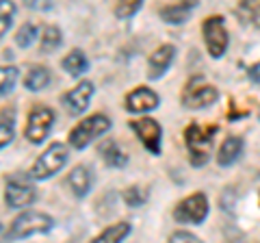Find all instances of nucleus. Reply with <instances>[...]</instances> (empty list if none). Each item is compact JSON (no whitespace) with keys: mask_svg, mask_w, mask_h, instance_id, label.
<instances>
[{"mask_svg":"<svg viewBox=\"0 0 260 243\" xmlns=\"http://www.w3.org/2000/svg\"><path fill=\"white\" fill-rule=\"evenodd\" d=\"M0 76H3V85H0V94H3V98H7L13 87H15V80H18V68H11V66H5L3 72H0Z\"/></svg>","mask_w":260,"mask_h":243,"instance_id":"nucleus-26","label":"nucleus"},{"mask_svg":"<svg viewBox=\"0 0 260 243\" xmlns=\"http://www.w3.org/2000/svg\"><path fill=\"white\" fill-rule=\"evenodd\" d=\"M198 5H200V0H182V3H178V5L160 9V18L167 24H182L191 18V13Z\"/></svg>","mask_w":260,"mask_h":243,"instance_id":"nucleus-16","label":"nucleus"},{"mask_svg":"<svg viewBox=\"0 0 260 243\" xmlns=\"http://www.w3.org/2000/svg\"><path fill=\"white\" fill-rule=\"evenodd\" d=\"M258 119H260V113H258Z\"/></svg>","mask_w":260,"mask_h":243,"instance_id":"nucleus-32","label":"nucleus"},{"mask_svg":"<svg viewBox=\"0 0 260 243\" xmlns=\"http://www.w3.org/2000/svg\"><path fill=\"white\" fill-rule=\"evenodd\" d=\"M54 126V111L48 107H35L28 113V122L24 128V135L30 143H44V139L50 135Z\"/></svg>","mask_w":260,"mask_h":243,"instance_id":"nucleus-9","label":"nucleus"},{"mask_svg":"<svg viewBox=\"0 0 260 243\" xmlns=\"http://www.w3.org/2000/svg\"><path fill=\"white\" fill-rule=\"evenodd\" d=\"M22 3L30 11H52V0H22Z\"/></svg>","mask_w":260,"mask_h":243,"instance_id":"nucleus-29","label":"nucleus"},{"mask_svg":"<svg viewBox=\"0 0 260 243\" xmlns=\"http://www.w3.org/2000/svg\"><path fill=\"white\" fill-rule=\"evenodd\" d=\"M202 35H204V44L206 50L213 59H221L228 50V44H230V35H228L225 28V20L221 15H210L202 24Z\"/></svg>","mask_w":260,"mask_h":243,"instance_id":"nucleus-7","label":"nucleus"},{"mask_svg":"<svg viewBox=\"0 0 260 243\" xmlns=\"http://www.w3.org/2000/svg\"><path fill=\"white\" fill-rule=\"evenodd\" d=\"M100 157L109 167H124L128 163V155L119 148V143L113 139H107L100 145Z\"/></svg>","mask_w":260,"mask_h":243,"instance_id":"nucleus-17","label":"nucleus"},{"mask_svg":"<svg viewBox=\"0 0 260 243\" xmlns=\"http://www.w3.org/2000/svg\"><path fill=\"white\" fill-rule=\"evenodd\" d=\"M0 9H3V24H0V35H7L15 18V5L11 0H0Z\"/></svg>","mask_w":260,"mask_h":243,"instance_id":"nucleus-27","label":"nucleus"},{"mask_svg":"<svg viewBox=\"0 0 260 243\" xmlns=\"http://www.w3.org/2000/svg\"><path fill=\"white\" fill-rule=\"evenodd\" d=\"M219 98V92L215 85H210L208 80L200 78V76H193L186 80V85L180 94V100L186 109L191 111H198V109H206L210 104H215Z\"/></svg>","mask_w":260,"mask_h":243,"instance_id":"nucleus-6","label":"nucleus"},{"mask_svg":"<svg viewBox=\"0 0 260 243\" xmlns=\"http://www.w3.org/2000/svg\"><path fill=\"white\" fill-rule=\"evenodd\" d=\"M39 35H42V31H39L35 24L28 22V24H24V26H20V31L15 33V44L20 48H30Z\"/></svg>","mask_w":260,"mask_h":243,"instance_id":"nucleus-24","label":"nucleus"},{"mask_svg":"<svg viewBox=\"0 0 260 243\" xmlns=\"http://www.w3.org/2000/svg\"><path fill=\"white\" fill-rule=\"evenodd\" d=\"M30 174H11L5 185V202L9 208H26L35 202V185Z\"/></svg>","mask_w":260,"mask_h":243,"instance_id":"nucleus-5","label":"nucleus"},{"mask_svg":"<svg viewBox=\"0 0 260 243\" xmlns=\"http://www.w3.org/2000/svg\"><path fill=\"white\" fill-rule=\"evenodd\" d=\"M169 241L172 243H180V241H186V243H198L200 241V237L198 234H193V232H189V230H176L172 237H169Z\"/></svg>","mask_w":260,"mask_h":243,"instance_id":"nucleus-30","label":"nucleus"},{"mask_svg":"<svg viewBox=\"0 0 260 243\" xmlns=\"http://www.w3.org/2000/svg\"><path fill=\"white\" fill-rule=\"evenodd\" d=\"M174 59H176V48L172 44L158 46L148 59V80H158L165 76L167 70L172 68Z\"/></svg>","mask_w":260,"mask_h":243,"instance_id":"nucleus-12","label":"nucleus"},{"mask_svg":"<svg viewBox=\"0 0 260 243\" xmlns=\"http://www.w3.org/2000/svg\"><path fill=\"white\" fill-rule=\"evenodd\" d=\"M63 70L68 72L70 76L78 78V76H83L85 72L89 70V59L85 56L83 50H72V52L63 59Z\"/></svg>","mask_w":260,"mask_h":243,"instance_id":"nucleus-20","label":"nucleus"},{"mask_svg":"<svg viewBox=\"0 0 260 243\" xmlns=\"http://www.w3.org/2000/svg\"><path fill=\"white\" fill-rule=\"evenodd\" d=\"M160 104L158 94L150 87H137L133 94L126 96V111L128 113H150Z\"/></svg>","mask_w":260,"mask_h":243,"instance_id":"nucleus-13","label":"nucleus"},{"mask_svg":"<svg viewBox=\"0 0 260 243\" xmlns=\"http://www.w3.org/2000/svg\"><path fill=\"white\" fill-rule=\"evenodd\" d=\"M130 131H133L139 141L143 143V148L152 152L154 157L160 155V139H162V131L160 124L152 117H141V119H133L130 122Z\"/></svg>","mask_w":260,"mask_h":243,"instance_id":"nucleus-10","label":"nucleus"},{"mask_svg":"<svg viewBox=\"0 0 260 243\" xmlns=\"http://www.w3.org/2000/svg\"><path fill=\"white\" fill-rule=\"evenodd\" d=\"M15 137V111L3 109V122H0V148L7 150V145Z\"/></svg>","mask_w":260,"mask_h":243,"instance_id":"nucleus-21","label":"nucleus"},{"mask_svg":"<svg viewBox=\"0 0 260 243\" xmlns=\"http://www.w3.org/2000/svg\"><path fill=\"white\" fill-rule=\"evenodd\" d=\"M95 94V85L91 80H80V83L70 89L68 94L61 98V104L65 107V111L70 113V115H83V113L89 109V104H91V98Z\"/></svg>","mask_w":260,"mask_h":243,"instance_id":"nucleus-11","label":"nucleus"},{"mask_svg":"<svg viewBox=\"0 0 260 243\" xmlns=\"http://www.w3.org/2000/svg\"><path fill=\"white\" fill-rule=\"evenodd\" d=\"M237 15L245 26L260 31V0H241L237 7Z\"/></svg>","mask_w":260,"mask_h":243,"instance_id":"nucleus-18","label":"nucleus"},{"mask_svg":"<svg viewBox=\"0 0 260 243\" xmlns=\"http://www.w3.org/2000/svg\"><path fill=\"white\" fill-rule=\"evenodd\" d=\"M208 217V198L204 193H193V196L180 200L174 208V220L178 224H193L198 226Z\"/></svg>","mask_w":260,"mask_h":243,"instance_id":"nucleus-8","label":"nucleus"},{"mask_svg":"<svg viewBox=\"0 0 260 243\" xmlns=\"http://www.w3.org/2000/svg\"><path fill=\"white\" fill-rule=\"evenodd\" d=\"M124 200H126L128 206L139 208V206L145 204V200H148V191L141 189V187H130V189H126V193H124Z\"/></svg>","mask_w":260,"mask_h":243,"instance_id":"nucleus-28","label":"nucleus"},{"mask_svg":"<svg viewBox=\"0 0 260 243\" xmlns=\"http://www.w3.org/2000/svg\"><path fill=\"white\" fill-rule=\"evenodd\" d=\"M54 220L46 213H39V210H24L22 215H18L11 222L9 232L5 234V239H28L35 237V234H44L48 230H52Z\"/></svg>","mask_w":260,"mask_h":243,"instance_id":"nucleus-2","label":"nucleus"},{"mask_svg":"<svg viewBox=\"0 0 260 243\" xmlns=\"http://www.w3.org/2000/svg\"><path fill=\"white\" fill-rule=\"evenodd\" d=\"M243 145L245 143H243L241 137H237V135L225 137V139L221 141V145H219V150H217V163L221 167L234 165L243 155Z\"/></svg>","mask_w":260,"mask_h":243,"instance_id":"nucleus-15","label":"nucleus"},{"mask_svg":"<svg viewBox=\"0 0 260 243\" xmlns=\"http://www.w3.org/2000/svg\"><path fill=\"white\" fill-rule=\"evenodd\" d=\"M111 128V119L102 113H95V115H89L85 119H80L78 124L70 131V145L74 150H85L87 145H91L98 137H102L104 133H109Z\"/></svg>","mask_w":260,"mask_h":243,"instance_id":"nucleus-4","label":"nucleus"},{"mask_svg":"<svg viewBox=\"0 0 260 243\" xmlns=\"http://www.w3.org/2000/svg\"><path fill=\"white\" fill-rule=\"evenodd\" d=\"M217 135V126H200L189 124L184 131V143L189 150V159L193 167H202L208 163L213 155V139Z\"/></svg>","mask_w":260,"mask_h":243,"instance_id":"nucleus-1","label":"nucleus"},{"mask_svg":"<svg viewBox=\"0 0 260 243\" xmlns=\"http://www.w3.org/2000/svg\"><path fill=\"white\" fill-rule=\"evenodd\" d=\"M141 5H143V0H117L115 15L119 20H128L141 9Z\"/></svg>","mask_w":260,"mask_h":243,"instance_id":"nucleus-25","label":"nucleus"},{"mask_svg":"<svg viewBox=\"0 0 260 243\" xmlns=\"http://www.w3.org/2000/svg\"><path fill=\"white\" fill-rule=\"evenodd\" d=\"M247 76H249L251 83L260 85V61H258V63H254V66H249V70H247Z\"/></svg>","mask_w":260,"mask_h":243,"instance_id":"nucleus-31","label":"nucleus"},{"mask_svg":"<svg viewBox=\"0 0 260 243\" xmlns=\"http://www.w3.org/2000/svg\"><path fill=\"white\" fill-rule=\"evenodd\" d=\"M39 39H42V52H54L56 48L63 44L61 31L56 26H52V24H46V26L42 28V35H39Z\"/></svg>","mask_w":260,"mask_h":243,"instance_id":"nucleus-23","label":"nucleus"},{"mask_svg":"<svg viewBox=\"0 0 260 243\" xmlns=\"http://www.w3.org/2000/svg\"><path fill=\"white\" fill-rule=\"evenodd\" d=\"M50 85V72L42 66H30L26 70V74H24V87L28 89V92H42Z\"/></svg>","mask_w":260,"mask_h":243,"instance_id":"nucleus-19","label":"nucleus"},{"mask_svg":"<svg viewBox=\"0 0 260 243\" xmlns=\"http://www.w3.org/2000/svg\"><path fill=\"white\" fill-rule=\"evenodd\" d=\"M130 230H133V226H130L128 222L113 224V226H109L107 230H102L100 234H98V239H95V241H100V243L115 241V243H119V241H124V239L128 237V234H130Z\"/></svg>","mask_w":260,"mask_h":243,"instance_id":"nucleus-22","label":"nucleus"},{"mask_svg":"<svg viewBox=\"0 0 260 243\" xmlns=\"http://www.w3.org/2000/svg\"><path fill=\"white\" fill-rule=\"evenodd\" d=\"M91 185H93V174L87 165H76L68 176V187L72 189V193H74L76 198L89 196Z\"/></svg>","mask_w":260,"mask_h":243,"instance_id":"nucleus-14","label":"nucleus"},{"mask_svg":"<svg viewBox=\"0 0 260 243\" xmlns=\"http://www.w3.org/2000/svg\"><path fill=\"white\" fill-rule=\"evenodd\" d=\"M68 159H70L68 145L61 141H54L44 150V155H39V159L32 163L28 174L35 178V180H48V178L59 174L61 169L68 165Z\"/></svg>","mask_w":260,"mask_h":243,"instance_id":"nucleus-3","label":"nucleus"}]
</instances>
